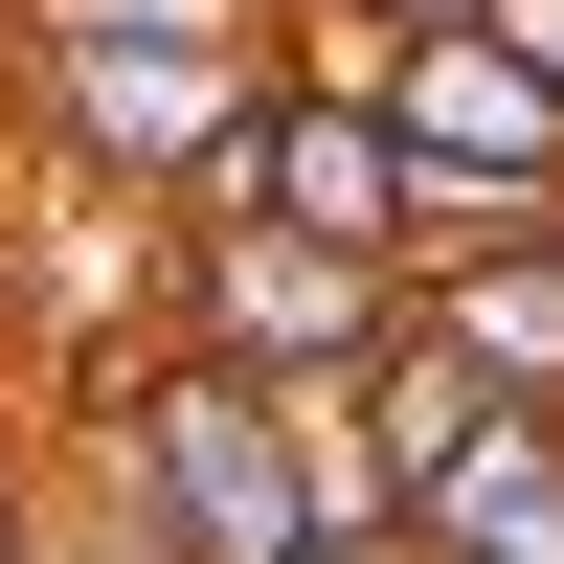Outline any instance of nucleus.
Masks as SVG:
<instances>
[{"mask_svg":"<svg viewBox=\"0 0 564 564\" xmlns=\"http://www.w3.org/2000/svg\"><path fill=\"white\" fill-rule=\"evenodd\" d=\"M159 339L226 361V384H271V406H339L361 361L406 339V271H384V249H294V226H249V204H181Z\"/></svg>","mask_w":564,"mask_h":564,"instance_id":"f03ea898","label":"nucleus"},{"mask_svg":"<svg viewBox=\"0 0 564 564\" xmlns=\"http://www.w3.org/2000/svg\"><path fill=\"white\" fill-rule=\"evenodd\" d=\"M23 564H135V542L90 520V497H45V542H23Z\"/></svg>","mask_w":564,"mask_h":564,"instance_id":"0eeeda50","label":"nucleus"},{"mask_svg":"<svg viewBox=\"0 0 564 564\" xmlns=\"http://www.w3.org/2000/svg\"><path fill=\"white\" fill-rule=\"evenodd\" d=\"M45 542V452H23V406H0V564Z\"/></svg>","mask_w":564,"mask_h":564,"instance_id":"423d86ee","label":"nucleus"},{"mask_svg":"<svg viewBox=\"0 0 564 564\" xmlns=\"http://www.w3.org/2000/svg\"><path fill=\"white\" fill-rule=\"evenodd\" d=\"M406 316L475 361L497 406H564V226H475V249H406Z\"/></svg>","mask_w":564,"mask_h":564,"instance_id":"20e7f679","label":"nucleus"},{"mask_svg":"<svg viewBox=\"0 0 564 564\" xmlns=\"http://www.w3.org/2000/svg\"><path fill=\"white\" fill-rule=\"evenodd\" d=\"M204 204L294 226V249H384V271H406V159H384V113H361L339 68H271V113L226 135V181H204Z\"/></svg>","mask_w":564,"mask_h":564,"instance_id":"7ed1b4c3","label":"nucleus"},{"mask_svg":"<svg viewBox=\"0 0 564 564\" xmlns=\"http://www.w3.org/2000/svg\"><path fill=\"white\" fill-rule=\"evenodd\" d=\"M271 68H294V23L271 0H23V90H45V159L90 181V204H204L226 135L271 113Z\"/></svg>","mask_w":564,"mask_h":564,"instance_id":"f257e3e1","label":"nucleus"},{"mask_svg":"<svg viewBox=\"0 0 564 564\" xmlns=\"http://www.w3.org/2000/svg\"><path fill=\"white\" fill-rule=\"evenodd\" d=\"M339 45H452V23H497V0H316Z\"/></svg>","mask_w":564,"mask_h":564,"instance_id":"39448f33","label":"nucleus"},{"mask_svg":"<svg viewBox=\"0 0 564 564\" xmlns=\"http://www.w3.org/2000/svg\"><path fill=\"white\" fill-rule=\"evenodd\" d=\"M294 564H406V542H294Z\"/></svg>","mask_w":564,"mask_h":564,"instance_id":"6e6552de","label":"nucleus"}]
</instances>
